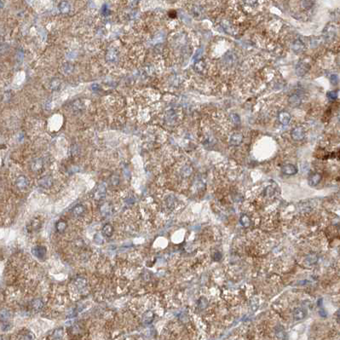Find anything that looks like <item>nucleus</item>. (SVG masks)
<instances>
[{"label":"nucleus","mask_w":340,"mask_h":340,"mask_svg":"<svg viewBox=\"0 0 340 340\" xmlns=\"http://www.w3.org/2000/svg\"><path fill=\"white\" fill-rule=\"evenodd\" d=\"M46 252H47V249L44 245H36L32 249L33 255L40 260H44V258L45 257Z\"/></svg>","instance_id":"obj_1"},{"label":"nucleus","mask_w":340,"mask_h":340,"mask_svg":"<svg viewBox=\"0 0 340 340\" xmlns=\"http://www.w3.org/2000/svg\"><path fill=\"white\" fill-rule=\"evenodd\" d=\"M74 286L79 292H82L86 290L87 280L84 277H78L77 279L74 280Z\"/></svg>","instance_id":"obj_2"},{"label":"nucleus","mask_w":340,"mask_h":340,"mask_svg":"<svg viewBox=\"0 0 340 340\" xmlns=\"http://www.w3.org/2000/svg\"><path fill=\"white\" fill-rule=\"evenodd\" d=\"M107 194V188L105 187L104 184H100L99 186L96 188V192L94 194V197L96 200H102L105 198Z\"/></svg>","instance_id":"obj_3"},{"label":"nucleus","mask_w":340,"mask_h":340,"mask_svg":"<svg viewBox=\"0 0 340 340\" xmlns=\"http://www.w3.org/2000/svg\"><path fill=\"white\" fill-rule=\"evenodd\" d=\"M113 212V207L109 203H104L100 207V213L102 217H108Z\"/></svg>","instance_id":"obj_4"},{"label":"nucleus","mask_w":340,"mask_h":340,"mask_svg":"<svg viewBox=\"0 0 340 340\" xmlns=\"http://www.w3.org/2000/svg\"><path fill=\"white\" fill-rule=\"evenodd\" d=\"M85 213V208L82 205H77L72 209V214L74 218H79Z\"/></svg>","instance_id":"obj_5"},{"label":"nucleus","mask_w":340,"mask_h":340,"mask_svg":"<svg viewBox=\"0 0 340 340\" xmlns=\"http://www.w3.org/2000/svg\"><path fill=\"white\" fill-rule=\"evenodd\" d=\"M44 301L41 298H35L32 302V309L35 312H40L44 309Z\"/></svg>","instance_id":"obj_6"},{"label":"nucleus","mask_w":340,"mask_h":340,"mask_svg":"<svg viewBox=\"0 0 340 340\" xmlns=\"http://www.w3.org/2000/svg\"><path fill=\"white\" fill-rule=\"evenodd\" d=\"M307 315V310L303 308H297L293 310V317L295 320H303Z\"/></svg>","instance_id":"obj_7"},{"label":"nucleus","mask_w":340,"mask_h":340,"mask_svg":"<svg viewBox=\"0 0 340 340\" xmlns=\"http://www.w3.org/2000/svg\"><path fill=\"white\" fill-rule=\"evenodd\" d=\"M154 320V314L151 310H147L145 313L142 315V322L145 325H149L151 324Z\"/></svg>","instance_id":"obj_8"},{"label":"nucleus","mask_w":340,"mask_h":340,"mask_svg":"<svg viewBox=\"0 0 340 340\" xmlns=\"http://www.w3.org/2000/svg\"><path fill=\"white\" fill-rule=\"evenodd\" d=\"M102 234L106 238H110L114 234V228L111 223H106L102 229Z\"/></svg>","instance_id":"obj_9"},{"label":"nucleus","mask_w":340,"mask_h":340,"mask_svg":"<svg viewBox=\"0 0 340 340\" xmlns=\"http://www.w3.org/2000/svg\"><path fill=\"white\" fill-rule=\"evenodd\" d=\"M16 186L20 189H26L28 186V180L26 176H21L16 180Z\"/></svg>","instance_id":"obj_10"},{"label":"nucleus","mask_w":340,"mask_h":340,"mask_svg":"<svg viewBox=\"0 0 340 340\" xmlns=\"http://www.w3.org/2000/svg\"><path fill=\"white\" fill-rule=\"evenodd\" d=\"M39 185L43 187L44 188H49L52 186V184H53V180L50 176H44L43 177L42 179H40V181L38 182Z\"/></svg>","instance_id":"obj_11"},{"label":"nucleus","mask_w":340,"mask_h":340,"mask_svg":"<svg viewBox=\"0 0 340 340\" xmlns=\"http://www.w3.org/2000/svg\"><path fill=\"white\" fill-rule=\"evenodd\" d=\"M68 228V223L65 220H59L56 223V229L58 233L63 234Z\"/></svg>","instance_id":"obj_12"},{"label":"nucleus","mask_w":340,"mask_h":340,"mask_svg":"<svg viewBox=\"0 0 340 340\" xmlns=\"http://www.w3.org/2000/svg\"><path fill=\"white\" fill-rule=\"evenodd\" d=\"M275 335L279 340H287V333L282 327H278L275 330Z\"/></svg>","instance_id":"obj_13"},{"label":"nucleus","mask_w":340,"mask_h":340,"mask_svg":"<svg viewBox=\"0 0 340 340\" xmlns=\"http://www.w3.org/2000/svg\"><path fill=\"white\" fill-rule=\"evenodd\" d=\"M93 241H94V243H95L96 245H103L104 244L103 235L100 233L95 234H94V236H93Z\"/></svg>","instance_id":"obj_14"},{"label":"nucleus","mask_w":340,"mask_h":340,"mask_svg":"<svg viewBox=\"0 0 340 340\" xmlns=\"http://www.w3.org/2000/svg\"><path fill=\"white\" fill-rule=\"evenodd\" d=\"M317 260H318L317 255L312 253V254H310V255H308V256H307V257H306V259H305V263L306 264H308V265H313L314 264H315V263L317 262Z\"/></svg>","instance_id":"obj_15"},{"label":"nucleus","mask_w":340,"mask_h":340,"mask_svg":"<svg viewBox=\"0 0 340 340\" xmlns=\"http://www.w3.org/2000/svg\"><path fill=\"white\" fill-rule=\"evenodd\" d=\"M240 222L242 224V226H244L245 228H247V227L251 225V220H250V218L245 214L241 216V219H240Z\"/></svg>","instance_id":"obj_16"},{"label":"nucleus","mask_w":340,"mask_h":340,"mask_svg":"<svg viewBox=\"0 0 340 340\" xmlns=\"http://www.w3.org/2000/svg\"><path fill=\"white\" fill-rule=\"evenodd\" d=\"M62 337H63V330H62V329L57 328L54 331L53 338H55V339L60 340L61 339V338H62Z\"/></svg>","instance_id":"obj_17"},{"label":"nucleus","mask_w":340,"mask_h":340,"mask_svg":"<svg viewBox=\"0 0 340 340\" xmlns=\"http://www.w3.org/2000/svg\"><path fill=\"white\" fill-rule=\"evenodd\" d=\"M320 181H321V176L318 175V174H315L314 176L310 177V183L311 185H316V184H319Z\"/></svg>","instance_id":"obj_18"},{"label":"nucleus","mask_w":340,"mask_h":340,"mask_svg":"<svg viewBox=\"0 0 340 340\" xmlns=\"http://www.w3.org/2000/svg\"><path fill=\"white\" fill-rule=\"evenodd\" d=\"M41 227V222L38 219H34L31 222V228L33 230H38Z\"/></svg>","instance_id":"obj_19"},{"label":"nucleus","mask_w":340,"mask_h":340,"mask_svg":"<svg viewBox=\"0 0 340 340\" xmlns=\"http://www.w3.org/2000/svg\"><path fill=\"white\" fill-rule=\"evenodd\" d=\"M60 9L62 13H68L69 11V4L67 2H62L60 6Z\"/></svg>","instance_id":"obj_20"},{"label":"nucleus","mask_w":340,"mask_h":340,"mask_svg":"<svg viewBox=\"0 0 340 340\" xmlns=\"http://www.w3.org/2000/svg\"><path fill=\"white\" fill-rule=\"evenodd\" d=\"M284 172L285 173H287V174H293V173H295L296 172V169L293 167V166H287V167H285L284 168Z\"/></svg>","instance_id":"obj_21"},{"label":"nucleus","mask_w":340,"mask_h":340,"mask_svg":"<svg viewBox=\"0 0 340 340\" xmlns=\"http://www.w3.org/2000/svg\"><path fill=\"white\" fill-rule=\"evenodd\" d=\"M0 317L2 319H7V318L10 317V313L8 312L7 310H3L0 312Z\"/></svg>","instance_id":"obj_22"},{"label":"nucleus","mask_w":340,"mask_h":340,"mask_svg":"<svg viewBox=\"0 0 340 340\" xmlns=\"http://www.w3.org/2000/svg\"><path fill=\"white\" fill-rule=\"evenodd\" d=\"M41 167H42V163L41 162H38V161L35 162L34 165H33V170L34 171H38L39 169H41Z\"/></svg>","instance_id":"obj_23"}]
</instances>
